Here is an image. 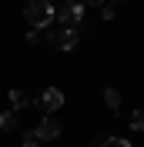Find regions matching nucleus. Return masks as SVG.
<instances>
[{
    "instance_id": "obj_1",
    "label": "nucleus",
    "mask_w": 144,
    "mask_h": 147,
    "mask_svg": "<svg viewBox=\"0 0 144 147\" xmlns=\"http://www.w3.org/2000/svg\"><path fill=\"white\" fill-rule=\"evenodd\" d=\"M24 17H27L30 27H50L54 24V3L50 0H27Z\"/></svg>"
},
{
    "instance_id": "obj_2",
    "label": "nucleus",
    "mask_w": 144,
    "mask_h": 147,
    "mask_svg": "<svg viewBox=\"0 0 144 147\" xmlns=\"http://www.w3.org/2000/svg\"><path fill=\"white\" fill-rule=\"evenodd\" d=\"M54 17L60 20V24H67V27H81V24H84V3L67 0L60 10H54Z\"/></svg>"
},
{
    "instance_id": "obj_3",
    "label": "nucleus",
    "mask_w": 144,
    "mask_h": 147,
    "mask_svg": "<svg viewBox=\"0 0 144 147\" xmlns=\"http://www.w3.org/2000/svg\"><path fill=\"white\" fill-rule=\"evenodd\" d=\"M50 44L57 50H74V47L81 44V34H77V27H60V30L50 34Z\"/></svg>"
},
{
    "instance_id": "obj_4",
    "label": "nucleus",
    "mask_w": 144,
    "mask_h": 147,
    "mask_svg": "<svg viewBox=\"0 0 144 147\" xmlns=\"http://www.w3.org/2000/svg\"><path fill=\"white\" fill-rule=\"evenodd\" d=\"M40 110H44V114H50V117H54L57 110L64 107V90H57V87H47L44 94H40Z\"/></svg>"
},
{
    "instance_id": "obj_5",
    "label": "nucleus",
    "mask_w": 144,
    "mask_h": 147,
    "mask_svg": "<svg viewBox=\"0 0 144 147\" xmlns=\"http://www.w3.org/2000/svg\"><path fill=\"white\" fill-rule=\"evenodd\" d=\"M34 134H37V140H57V137H60V124H57V120L50 117V114H44Z\"/></svg>"
},
{
    "instance_id": "obj_6",
    "label": "nucleus",
    "mask_w": 144,
    "mask_h": 147,
    "mask_svg": "<svg viewBox=\"0 0 144 147\" xmlns=\"http://www.w3.org/2000/svg\"><path fill=\"white\" fill-rule=\"evenodd\" d=\"M10 104H14V110H24V107H30V97L24 90H10Z\"/></svg>"
},
{
    "instance_id": "obj_7",
    "label": "nucleus",
    "mask_w": 144,
    "mask_h": 147,
    "mask_svg": "<svg viewBox=\"0 0 144 147\" xmlns=\"http://www.w3.org/2000/svg\"><path fill=\"white\" fill-rule=\"evenodd\" d=\"M104 104H107L111 110H117V107H121V94H117L114 87H107V90H104Z\"/></svg>"
},
{
    "instance_id": "obj_8",
    "label": "nucleus",
    "mask_w": 144,
    "mask_h": 147,
    "mask_svg": "<svg viewBox=\"0 0 144 147\" xmlns=\"http://www.w3.org/2000/svg\"><path fill=\"white\" fill-rule=\"evenodd\" d=\"M0 127H3V130H14V127H17V114H14V110L0 114Z\"/></svg>"
},
{
    "instance_id": "obj_9",
    "label": "nucleus",
    "mask_w": 144,
    "mask_h": 147,
    "mask_svg": "<svg viewBox=\"0 0 144 147\" xmlns=\"http://www.w3.org/2000/svg\"><path fill=\"white\" fill-rule=\"evenodd\" d=\"M131 127H134V130H144V110H134V114H131Z\"/></svg>"
},
{
    "instance_id": "obj_10",
    "label": "nucleus",
    "mask_w": 144,
    "mask_h": 147,
    "mask_svg": "<svg viewBox=\"0 0 144 147\" xmlns=\"http://www.w3.org/2000/svg\"><path fill=\"white\" fill-rule=\"evenodd\" d=\"M104 147H134V144H127L124 137H104Z\"/></svg>"
},
{
    "instance_id": "obj_11",
    "label": "nucleus",
    "mask_w": 144,
    "mask_h": 147,
    "mask_svg": "<svg viewBox=\"0 0 144 147\" xmlns=\"http://www.w3.org/2000/svg\"><path fill=\"white\" fill-rule=\"evenodd\" d=\"M24 147H40V140H37V134H27V137H24Z\"/></svg>"
},
{
    "instance_id": "obj_12",
    "label": "nucleus",
    "mask_w": 144,
    "mask_h": 147,
    "mask_svg": "<svg viewBox=\"0 0 144 147\" xmlns=\"http://www.w3.org/2000/svg\"><path fill=\"white\" fill-rule=\"evenodd\" d=\"M114 13H117V10H114V7H107V3L101 7V17H104V20H111V17H114Z\"/></svg>"
},
{
    "instance_id": "obj_13",
    "label": "nucleus",
    "mask_w": 144,
    "mask_h": 147,
    "mask_svg": "<svg viewBox=\"0 0 144 147\" xmlns=\"http://www.w3.org/2000/svg\"><path fill=\"white\" fill-rule=\"evenodd\" d=\"M84 7H104V3H107V0H81Z\"/></svg>"
},
{
    "instance_id": "obj_14",
    "label": "nucleus",
    "mask_w": 144,
    "mask_h": 147,
    "mask_svg": "<svg viewBox=\"0 0 144 147\" xmlns=\"http://www.w3.org/2000/svg\"><path fill=\"white\" fill-rule=\"evenodd\" d=\"M114 3H124V0H114Z\"/></svg>"
}]
</instances>
